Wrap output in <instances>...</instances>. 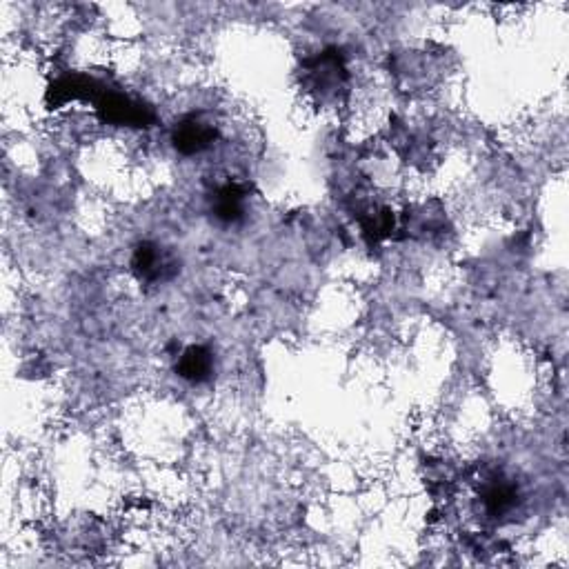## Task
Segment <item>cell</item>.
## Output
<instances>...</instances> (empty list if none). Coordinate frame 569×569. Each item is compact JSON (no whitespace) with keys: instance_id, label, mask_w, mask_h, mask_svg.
Listing matches in <instances>:
<instances>
[{"instance_id":"8992f818","label":"cell","mask_w":569,"mask_h":569,"mask_svg":"<svg viewBox=\"0 0 569 569\" xmlns=\"http://www.w3.org/2000/svg\"><path fill=\"white\" fill-rule=\"evenodd\" d=\"M516 501H518L516 487L505 483V481H492L483 489L485 509L492 516H496V518L498 516H507L509 512H514Z\"/></svg>"},{"instance_id":"277c9868","label":"cell","mask_w":569,"mask_h":569,"mask_svg":"<svg viewBox=\"0 0 569 569\" xmlns=\"http://www.w3.org/2000/svg\"><path fill=\"white\" fill-rule=\"evenodd\" d=\"M214 354L203 345L187 347L185 352L178 356L176 372L189 383H207L214 376Z\"/></svg>"},{"instance_id":"7a4b0ae2","label":"cell","mask_w":569,"mask_h":569,"mask_svg":"<svg viewBox=\"0 0 569 569\" xmlns=\"http://www.w3.org/2000/svg\"><path fill=\"white\" fill-rule=\"evenodd\" d=\"M132 269L141 283H165L178 274V261L169 249L156 243H141L132 258Z\"/></svg>"},{"instance_id":"5b68a950","label":"cell","mask_w":569,"mask_h":569,"mask_svg":"<svg viewBox=\"0 0 569 569\" xmlns=\"http://www.w3.org/2000/svg\"><path fill=\"white\" fill-rule=\"evenodd\" d=\"M245 214V189L241 185H225L216 192L214 216L221 223L234 225Z\"/></svg>"},{"instance_id":"3957f363","label":"cell","mask_w":569,"mask_h":569,"mask_svg":"<svg viewBox=\"0 0 569 569\" xmlns=\"http://www.w3.org/2000/svg\"><path fill=\"white\" fill-rule=\"evenodd\" d=\"M172 141L178 154L194 156L209 149L216 141V127L201 116H187L174 127Z\"/></svg>"},{"instance_id":"6da1fadb","label":"cell","mask_w":569,"mask_h":569,"mask_svg":"<svg viewBox=\"0 0 569 569\" xmlns=\"http://www.w3.org/2000/svg\"><path fill=\"white\" fill-rule=\"evenodd\" d=\"M94 103L96 112L101 114L103 121L118 127H149L156 121L152 107L145 105L143 101H134V98L125 94L105 92V89H101V94L96 96Z\"/></svg>"}]
</instances>
